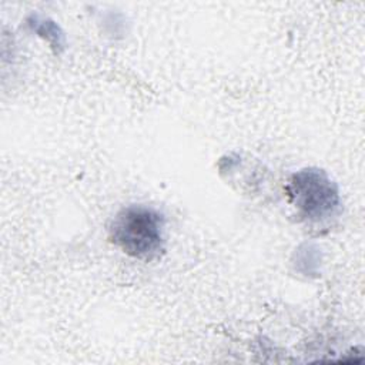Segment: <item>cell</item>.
Here are the masks:
<instances>
[{
    "mask_svg": "<svg viewBox=\"0 0 365 365\" xmlns=\"http://www.w3.org/2000/svg\"><path fill=\"white\" fill-rule=\"evenodd\" d=\"M108 238L124 254L154 261L165 251L164 217L147 205H127L113 218Z\"/></svg>",
    "mask_w": 365,
    "mask_h": 365,
    "instance_id": "obj_1",
    "label": "cell"
},
{
    "mask_svg": "<svg viewBox=\"0 0 365 365\" xmlns=\"http://www.w3.org/2000/svg\"><path fill=\"white\" fill-rule=\"evenodd\" d=\"M285 190L291 204L307 221H327L339 212L338 187L324 170L309 167L295 171Z\"/></svg>",
    "mask_w": 365,
    "mask_h": 365,
    "instance_id": "obj_2",
    "label": "cell"
},
{
    "mask_svg": "<svg viewBox=\"0 0 365 365\" xmlns=\"http://www.w3.org/2000/svg\"><path fill=\"white\" fill-rule=\"evenodd\" d=\"M27 23L40 37L46 38L51 44V47H56V53L64 48V34L54 21L33 14Z\"/></svg>",
    "mask_w": 365,
    "mask_h": 365,
    "instance_id": "obj_3",
    "label": "cell"
}]
</instances>
